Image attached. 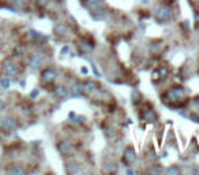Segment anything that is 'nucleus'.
I'll return each instance as SVG.
<instances>
[{
  "mask_svg": "<svg viewBox=\"0 0 199 175\" xmlns=\"http://www.w3.org/2000/svg\"><path fill=\"white\" fill-rule=\"evenodd\" d=\"M137 160V153L131 147L126 148L124 152H123V162L126 163V166H131L132 163Z\"/></svg>",
  "mask_w": 199,
  "mask_h": 175,
  "instance_id": "7ed1b4c3",
  "label": "nucleus"
},
{
  "mask_svg": "<svg viewBox=\"0 0 199 175\" xmlns=\"http://www.w3.org/2000/svg\"><path fill=\"white\" fill-rule=\"evenodd\" d=\"M41 64H42V59H41L38 55H34V56L30 59V67H32V69H38Z\"/></svg>",
  "mask_w": 199,
  "mask_h": 175,
  "instance_id": "1a4fd4ad",
  "label": "nucleus"
},
{
  "mask_svg": "<svg viewBox=\"0 0 199 175\" xmlns=\"http://www.w3.org/2000/svg\"><path fill=\"white\" fill-rule=\"evenodd\" d=\"M30 36L37 37V39H42V36H41V34H38V33H37V32H34V30H32V32H30Z\"/></svg>",
  "mask_w": 199,
  "mask_h": 175,
  "instance_id": "aec40b11",
  "label": "nucleus"
},
{
  "mask_svg": "<svg viewBox=\"0 0 199 175\" xmlns=\"http://www.w3.org/2000/svg\"><path fill=\"white\" fill-rule=\"evenodd\" d=\"M10 85H11V82H10V78H3V80H2V86H3V89L10 88Z\"/></svg>",
  "mask_w": 199,
  "mask_h": 175,
  "instance_id": "f3484780",
  "label": "nucleus"
},
{
  "mask_svg": "<svg viewBox=\"0 0 199 175\" xmlns=\"http://www.w3.org/2000/svg\"><path fill=\"white\" fill-rule=\"evenodd\" d=\"M186 96V90L183 86H173L171 90L167 92V99L169 103L179 101L180 99H183Z\"/></svg>",
  "mask_w": 199,
  "mask_h": 175,
  "instance_id": "f03ea898",
  "label": "nucleus"
},
{
  "mask_svg": "<svg viewBox=\"0 0 199 175\" xmlns=\"http://www.w3.org/2000/svg\"><path fill=\"white\" fill-rule=\"evenodd\" d=\"M143 119L147 122H154L156 121V114L153 110H146L143 114Z\"/></svg>",
  "mask_w": 199,
  "mask_h": 175,
  "instance_id": "f8f14e48",
  "label": "nucleus"
},
{
  "mask_svg": "<svg viewBox=\"0 0 199 175\" xmlns=\"http://www.w3.org/2000/svg\"><path fill=\"white\" fill-rule=\"evenodd\" d=\"M4 71H6V74L7 75H10V77H12V75H15V74L18 73V67L14 64V63H8V64L6 66V69H4Z\"/></svg>",
  "mask_w": 199,
  "mask_h": 175,
  "instance_id": "6e6552de",
  "label": "nucleus"
},
{
  "mask_svg": "<svg viewBox=\"0 0 199 175\" xmlns=\"http://www.w3.org/2000/svg\"><path fill=\"white\" fill-rule=\"evenodd\" d=\"M195 19H197V22H199V11L195 14Z\"/></svg>",
  "mask_w": 199,
  "mask_h": 175,
  "instance_id": "393cba45",
  "label": "nucleus"
},
{
  "mask_svg": "<svg viewBox=\"0 0 199 175\" xmlns=\"http://www.w3.org/2000/svg\"><path fill=\"white\" fill-rule=\"evenodd\" d=\"M15 126H17V123H15V121H14V119H11V118H7V119L3 121V127L10 130V131L15 129Z\"/></svg>",
  "mask_w": 199,
  "mask_h": 175,
  "instance_id": "9d476101",
  "label": "nucleus"
},
{
  "mask_svg": "<svg viewBox=\"0 0 199 175\" xmlns=\"http://www.w3.org/2000/svg\"><path fill=\"white\" fill-rule=\"evenodd\" d=\"M156 18L161 22H168L173 18V11L168 6H161L156 10Z\"/></svg>",
  "mask_w": 199,
  "mask_h": 175,
  "instance_id": "f257e3e1",
  "label": "nucleus"
},
{
  "mask_svg": "<svg viewBox=\"0 0 199 175\" xmlns=\"http://www.w3.org/2000/svg\"><path fill=\"white\" fill-rule=\"evenodd\" d=\"M3 110H4V101L0 99V111H3Z\"/></svg>",
  "mask_w": 199,
  "mask_h": 175,
  "instance_id": "4be33fe9",
  "label": "nucleus"
},
{
  "mask_svg": "<svg viewBox=\"0 0 199 175\" xmlns=\"http://www.w3.org/2000/svg\"><path fill=\"white\" fill-rule=\"evenodd\" d=\"M68 119H70L71 122H72V123H78V122H79L81 119H83V118H79L75 112H70V114H68Z\"/></svg>",
  "mask_w": 199,
  "mask_h": 175,
  "instance_id": "4468645a",
  "label": "nucleus"
},
{
  "mask_svg": "<svg viewBox=\"0 0 199 175\" xmlns=\"http://www.w3.org/2000/svg\"><path fill=\"white\" fill-rule=\"evenodd\" d=\"M38 4L40 6H45V4H47V0H38Z\"/></svg>",
  "mask_w": 199,
  "mask_h": 175,
  "instance_id": "5701e85b",
  "label": "nucleus"
},
{
  "mask_svg": "<svg viewBox=\"0 0 199 175\" xmlns=\"http://www.w3.org/2000/svg\"><path fill=\"white\" fill-rule=\"evenodd\" d=\"M167 172L168 174H179L180 170H179V167H169V168L167 170Z\"/></svg>",
  "mask_w": 199,
  "mask_h": 175,
  "instance_id": "a211bd4d",
  "label": "nucleus"
},
{
  "mask_svg": "<svg viewBox=\"0 0 199 175\" xmlns=\"http://www.w3.org/2000/svg\"><path fill=\"white\" fill-rule=\"evenodd\" d=\"M11 174H25V170L21 168V167H14V168L10 170Z\"/></svg>",
  "mask_w": 199,
  "mask_h": 175,
  "instance_id": "dca6fc26",
  "label": "nucleus"
},
{
  "mask_svg": "<svg viewBox=\"0 0 199 175\" xmlns=\"http://www.w3.org/2000/svg\"><path fill=\"white\" fill-rule=\"evenodd\" d=\"M55 95L57 96V97H66L67 95H68V90H67L66 86H63V85H60L55 89Z\"/></svg>",
  "mask_w": 199,
  "mask_h": 175,
  "instance_id": "9b49d317",
  "label": "nucleus"
},
{
  "mask_svg": "<svg viewBox=\"0 0 199 175\" xmlns=\"http://www.w3.org/2000/svg\"><path fill=\"white\" fill-rule=\"evenodd\" d=\"M57 149L62 155H70L72 152V145L70 142H67V141H63V142H60L57 145Z\"/></svg>",
  "mask_w": 199,
  "mask_h": 175,
  "instance_id": "423d86ee",
  "label": "nucleus"
},
{
  "mask_svg": "<svg viewBox=\"0 0 199 175\" xmlns=\"http://www.w3.org/2000/svg\"><path fill=\"white\" fill-rule=\"evenodd\" d=\"M105 134H107L108 137H112V136H115V130H112V129H107V131H105Z\"/></svg>",
  "mask_w": 199,
  "mask_h": 175,
  "instance_id": "6ab92c4d",
  "label": "nucleus"
},
{
  "mask_svg": "<svg viewBox=\"0 0 199 175\" xmlns=\"http://www.w3.org/2000/svg\"><path fill=\"white\" fill-rule=\"evenodd\" d=\"M101 2H102V0H87V3H90V4H93V6L98 4V3H101Z\"/></svg>",
  "mask_w": 199,
  "mask_h": 175,
  "instance_id": "412c9836",
  "label": "nucleus"
},
{
  "mask_svg": "<svg viewBox=\"0 0 199 175\" xmlns=\"http://www.w3.org/2000/svg\"><path fill=\"white\" fill-rule=\"evenodd\" d=\"M83 86H85V90L89 92V93L94 92L96 89H97V85H96V82H93V81H87V82H86Z\"/></svg>",
  "mask_w": 199,
  "mask_h": 175,
  "instance_id": "ddd939ff",
  "label": "nucleus"
},
{
  "mask_svg": "<svg viewBox=\"0 0 199 175\" xmlns=\"http://www.w3.org/2000/svg\"><path fill=\"white\" fill-rule=\"evenodd\" d=\"M56 71L55 70H52V69H48V70H45V71L42 73V81L44 82H47V84H52V82H55L56 81Z\"/></svg>",
  "mask_w": 199,
  "mask_h": 175,
  "instance_id": "20e7f679",
  "label": "nucleus"
},
{
  "mask_svg": "<svg viewBox=\"0 0 199 175\" xmlns=\"http://www.w3.org/2000/svg\"><path fill=\"white\" fill-rule=\"evenodd\" d=\"M83 90H85V86L82 84H75L72 88H71V93H72V96H81L82 93H83Z\"/></svg>",
  "mask_w": 199,
  "mask_h": 175,
  "instance_id": "0eeeda50",
  "label": "nucleus"
},
{
  "mask_svg": "<svg viewBox=\"0 0 199 175\" xmlns=\"http://www.w3.org/2000/svg\"><path fill=\"white\" fill-rule=\"evenodd\" d=\"M68 171H70V172H79L81 168H79V166H78L77 163H71V164L68 166Z\"/></svg>",
  "mask_w": 199,
  "mask_h": 175,
  "instance_id": "2eb2a0df",
  "label": "nucleus"
},
{
  "mask_svg": "<svg viewBox=\"0 0 199 175\" xmlns=\"http://www.w3.org/2000/svg\"><path fill=\"white\" fill-rule=\"evenodd\" d=\"M195 174H199V166L197 167V168H195Z\"/></svg>",
  "mask_w": 199,
  "mask_h": 175,
  "instance_id": "a878e982",
  "label": "nucleus"
},
{
  "mask_svg": "<svg viewBox=\"0 0 199 175\" xmlns=\"http://www.w3.org/2000/svg\"><path fill=\"white\" fill-rule=\"evenodd\" d=\"M168 77V69L167 67H160L153 71V80H164V78Z\"/></svg>",
  "mask_w": 199,
  "mask_h": 175,
  "instance_id": "39448f33",
  "label": "nucleus"
},
{
  "mask_svg": "<svg viewBox=\"0 0 199 175\" xmlns=\"http://www.w3.org/2000/svg\"><path fill=\"white\" fill-rule=\"evenodd\" d=\"M37 95H38V90H34V92H33V93H32V97H36V96H37Z\"/></svg>",
  "mask_w": 199,
  "mask_h": 175,
  "instance_id": "b1692460",
  "label": "nucleus"
}]
</instances>
